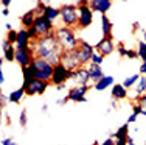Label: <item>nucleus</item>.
Listing matches in <instances>:
<instances>
[{
	"mask_svg": "<svg viewBox=\"0 0 146 145\" xmlns=\"http://www.w3.org/2000/svg\"><path fill=\"white\" fill-rule=\"evenodd\" d=\"M17 36H19V31H17V30H9L8 34H6V39H8L11 44H14V45H16V42H17Z\"/></svg>",
	"mask_w": 146,
	"mask_h": 145,
	"instance_id": "obj_31",
	"label": "nucleus"
},
{
	"mask_svg": "<svg viewBox=\"0 0 146 145\" xmlns=\"http://www.w3.org/2000/svg\"><path fill=\"white\" fill-rule=\"evenodd\" d=\"M138 78H140V74H135V75H131V77H127L126 80L123 81V86L126 89H132L135 86V83L138 81Z\"/></svg>",
	"mask_w": 146,
	"mask_h": 145,
	"instance_id": "obj_27",
	"label": "nucleus"
},
{
	"mask_svg": "<svg viewBox=\"0 0 146 145\" xmlns=\"http://www.w3.org/2000/svg\"><path fill=\"white\" fill-rule=\"evenodd\" d=\"M79 11V25L78 30H86L89 28L93 23V9L89 6V0H81V2H76Z\"/></svg>",
	"mask_w": 146,
	"mask_h": 145,
	"instance_id": "obj_5",
	"label": "nucleus"
},
{
	"mask_svg": "<svg viewBox=\"0 0 146 145\" xmlns=\"http://www.w3.org/2000/svg\"><path fill=\"white\" fill-rule=\"evenodd\" d=\"M34 58H36L34 56V48H33L31 44L28 47H20V48L16 47V63L19 64L22 69L31 65Z\"/></svg>",
	"mask_w": 146,
	"mask_h": 145,
	"instance_id": "obj_7",
	"label": "nucleus"
},
{
	"mask_svg": "<svg viewBox=\"0 0 146 145\" xmlns=\"http://www.w3.org/2000/svg\"><path fill=\"white\" fill-rule=\"evenodd\" d=\"M92 63L93 64H98V65H101L103 63H104V56H101L100 53H93V56H92Z\"/></svg>",
	"mask_w": 146,
	"mask_h": 145,
	"instance_id": "obj_32",
	"label": "nucleus"
},
{
	"mask_svg": "<svg viewBox=\"0 0 146 145\" xmlns=\"http://www.w3.org/2000/svg\"><path fill=\"white\" fill-rule=\"evenodd\" d=\"M39 2H44L45 5H48V3H50V0H39Z\"/></svg>",
	"mask_w": 146,
	"mask_h": 145,
	"instance_id": "obj_53",
	"label": "nucleus"
},
{
	"mask_svg": "<svg viewBox=\"0 0 146 145\" xmlns=\"http://www.w3.org/2000/svg\"><path fill=\"white\" fill-rule=\"evenodd\" d=\"M137 53H138V58H140L141 61H146V42H143V41H140V42H138Z\"/></svg>",
	"mask_w": 146,
	"mask_h": 145,
	"instance_id": "obj_28",
	"label": "nucleus"
},
{
	"mask_svg": "<svg viewBox=\"0 0 146 145\" xmlns=\"http://www.w3.org/2000/svg\"><path fill=\"white\" fill-rule=\"evenodd\" d=\"M31 45L34 48V56L36 58H44L51 65L61 64V58H62L64 50H62L61 44L58 42L54 33L42 36L36 41H31Z\"/></svg>",
	"mask_w": 146,
	"mask_h": 145,
	"instance_id": "obj_1",
	"label": "nucleus"
},
{
	"mask_svg": "<svg viewBox=\"0 0 146 145\" xmlns=\"http://www.w3.org/2000/svg\"><path fill=\"white\" fill-rule=\"evenodd\" d=\"M27 31H28V36H30L31 41L39 39V34H37V31H36V28H34V27H31V28H27Z\"/></svg>",
	"mask_w": 146,
	"mask_h": 145,
	"instance_id": "obj_34",
	"label": "nucleus"
},
{
	"mask_svg": "<svg viewBox=\"0 0 146 145\" xmlns=\"http://www.w3.org/2000/svg\"><path fill=\"white\" fill-rule=\"evenodd\" d=\"M100 145H117V142H115V137H107V139L106 140H103V142L101 144H100Z\"/></svg>",
	"mask_w": 146,
	"mask_h": 145,
	"instance_id": "obj_37",
	"label": "nucleus"
},
{
	"mask_svg": "<svg viewBox=\"0 0 146 145\" xmlns=\"http://www.w3.org/2000/svg\"><path fill=\"white\" fill-rule=\"evenodd\" d=\"M117 105H118L117 100H113V102H112V108H117Z\"/></svg>",
	"mask_w": 146,
	"mask_h": 145,
	"instance_id": "obj_52",
	"label": "nucleus"
},
{
	"mask_svg": "<svg viewBox=\"0 0 146 145\" xmlns=\"http://www.w3.org/2000/svg\"><path fill=\"white\" fill-rule=\"evenodd\" d=\"M31 44V39L28 36V31L25 28L19 30V36H17V42H16V47L20 48V47H28Z\"/></svg>",
	"mask_w": 146,
	"mask_h": 145,
	"instance_id": "obj_23",
	"label": "nucleus"
},
{
	"mask_svg": "<svg viewBox=\"0 0 146 145\" xmlns=\"http://www.w3.org/2000/svg\"><path fill=\"white\" fill-rule=\"evenodd\" d=\"M59 11H61V20H62V23H64V27L78 30V25H79L78 6L73 5V3H67V5L59 6Z\"/></svg>",
	"mask_w": 146,
	"mask_h": 145,
	"instance_id": "obj_3",
	"label": "nucleus"
},
{
	"mask_svg": "<svg viewBox=\"0 0 146 145\" xmlns=\"http://www.w3.org/2000/svg\"><path fill=\"white\" fill-rule=\"evenodd\" d=\"M0 84H5V74L0 72Z\"/></svg>",
	"mask_w": 146,
	"mask_h": 145,
	"instance_id": "obj_46",
	"label": "nucleus"
},
{
	"mask_svg": "<svg viewBox=\"0 0 146 145\" xmlns=\"http://www.w3.org/2000/svg\"><path fill=\"white\" fill-rule=\"evenodd\" d=\"M50 86V81H44V80H31L28 84H22V88L25 89V94L28 97H33V95H42L45 94V91L48 89Z\"/></svg>",
	"mask_w": 146,
	"mask_h": 145,
	"instance_id": "obj_9",
	"label": "nucleus"
},
{
	"mask_svg": "<svg viewBox=\"0 0 146 145\" xmlns=\"http://www.w3.org/2000/svg\"><path fill=\"white\" fill-rule=\"evenodd\" d=\"M132 112L135 114V116H138V114H141V108L138 103H135V105H132Z\"/></svg>",
	"mask_w": 146,
	"mask_h": 145,
	"instance_id": "obj_39",
	"label": "nucleus"
},
{
	"mask_svg": "<svg viewBox=\"0 0 146 145\" xmlns=\"http://www.w3.org/2000/svg\"><path fill=\"white\" fill-rule=\"evenodd\" d=\"M5 28H6V31H9V30H13L11 23H5Z\"/></svg>",
	"mask_w": 146,
	"mask_h": 145,
	"instance_id": "obj_50",
	"label": "nucleus"
},
{
	"mask_svg": "<svg viewBox=\"0 0 146 145\" xmlns=\"http://www.w3.org/2000/svg\"><path fill=\"white\" fill-rule=\"evenodd\" d=\"M92 84H73L72 88H68L67 91V98L70 102H76V103H86V94L90 91Z\"/></svg>",
	"mask_w": 146,
	"mask_h": 145,
	"instance_id": "obj_6",
	"label": "nucleus"
},
{
	"mask_svg": "<svg viewBox=\"0 0 146 145\" xmlns=\"http://www.w3.org/2000/svg\"><path fill=\"white\" fill-rule=\"evenodd\" d=\"M72 81L75 83V84H92L87 65H81L79 69H76L72 75Z\"/></svg>",
	"mask_w": 146,
	"mask_h": 145,
	"instance_id": "obj_14",
	"label": "nucleus"
},
{
	"mask_svg": "<svg viewBox=\"0 0 146 145\" xmlns=\"http://www.w3.org/2000/svg\"><path fill=\"white\" fill-rule=\"evenodd\" d=\"M117 51H118V55H120L121 58H126V53H127V48L123 45V44H118V47H117Z\"/></svg>",
	"mask_w": 146,
	"mask_h": 145,
	"instance_id": "obj_35",
	"label": "nucleus"
},
{
	"mask_svg": "<svg viewBox=\"0 0 146 145\" xmlns=\"http://www.w3.org/2000/svg\"><path fill=\"white\" fill-rule=\"evenodd\" d=\"M36 17H37V14H36V9H30V11H27L25 14H22L20 16V23H22V27L23 28H31V27L34 25V20H36Z\"/></svg>",
	"mask_w": 146,
	"mask_h": 145,
	"instance_id": "obj_19",
	"label": "nucleus"
},
{
	"mask_svg": "<svg viewBox=\"0 0 146 145\" xmlns=\"http://www.w3.org/2000/svg\"><path fill=\"white\" fill-rule=\"evenodd\" d=\"M54 34H56L58 42L61 44L62 50L64 51H73L76 50L79 45V37L76 36V30L75 28H68V27H58L54 30Z\"/></svg>",
	"mask_w": 146,
	"mask_h": 145,
	"instance_id": "obj_2",
	"label": "nucleus"
},
{
	"mask_svg": "<svg viewBox=\"0 0 146 145\" xmlns=\"http://www.w3.org/2000/svg\"><path fill=\"white\" fill-rule=\"evenodd\" d=\"M135 122H137V116H135V114L132 112L131 116L127 117V122H126V123H129V125H131V123H135Z\"/></svg>",
	"mask_w": 146,
	"mask_h": 145,
	"instance_id": "obj_42",
	"label": "nucleus"
},
{
	"mask_svg": "<svg viewBox=\"0 0 146 145\" xmlns=\"http://www.w3.org/2000/svg\"><path fill=\"white\" fill-rule=\"evenodd\" d=\"M112 28H113V23L110 22L107 14H101V33H103V36L112 37Z\"/></svg>",
	"mask_w": 146,
	"mask_h": 145,
	"instance_id": "obj_22",
	"label": "nucleus"
},
{
	"mask_svg": "<svg viewBox=\"0 0 146 145\" xmlns=\"http://www.w3.org/2000/svg\"><path fill=\"white\" fill-rule=\"evenodd\" d=\"M126 58H129V59H135V58H138V53H137V50H129V48H127Z\"/></svg>",
	"mask_w": 146,
	"mask_h": 145,
	"instance_id": "obj_36",
	"label": "nucleus"
},
{
	"mask_svg": "<svg viewBox=\"0 0 146 145\" xmlns=\"http://www.w3.org/2000/svg\"><path fill=\"white\" fill-rule=\"evenodd\" d=\"M61 64H64L70 72H75L76 69H79L82 65L75 50L73 51H64V53H62V58H61Z\"/></svg>",
	"mask_w": 146,
	"mask_h": 145,
	"instance_id": "obj_13",
	"label": "nucleus"
},
{
	"mask_svg": "<svg viewBox=\"0 0 146 145\" xmlns=\"http://www.w3.org/2000/svg\"><path fill=\"white\" fill-rule=\"evenodd\" d=\"M87 69H89V74H90V80H92V84H95L96 81H100V80H101V78L104 77V72H103L101 65L90 63V64H87Z\"/></svg>",
	"mask_w": 146,
	"mask_h": 145,
	"instance_id": "obj_18",
	"label": "nucleus"
},
{
	"mask_svg": "<svg viewBox=\"0 0 146 145\" xmlns=\"http://www.w3.org/2000/svg\"><path fill=\"white\" fill-rule=\"evenodd\" d=\"M137 103L140 105V108H141V116L146 117V94L138 95L137 97Z\"/></svg>",
	"mask_w": 146,
	"mask_h": 145,
	"instance_id": "obj_30",
	"label": "nucleus"
},
{
	"mask_svg": "<svg viewBox=\"0 0 146 145\" xmlns=\"http://www.w3.org/2000/svg\"><path fill=\"white\" fill-rule=\"evenodd\" d=\"M0 98H2V108H5V103H6V100H8V98H6V95H5V94L0 95Z\"/></svg>",
	"mask_w": 146,
	"mask_h": 145,
	"instance_id": "obj_45",
	"label": "nucleus"
},
{
	"mask_svg": "<svg viewBox=\"0 0 146 145\" xmlns=\"http://www.w3.org/2000/svg\"><path fill=\"white\" fill-rule=\"evenodd\" d=\"M2 51H3V59H5V61H8V63L16 61V45H14V44H11L8 39H3Z\"/></svg>",
	"mask_w": 146,
	"mask_h": 145,
	"instance_id": "obj_16",
	"label": "nucleus"
},
{
	"mask_svg": "<svg viewBox=\"0 0 146 145\" xmlns=\"http://www.w3.org/2000/svg\"><path fill=\"white\" fill-rule=\"evenodd\" d=\"M19 123H20L22 128H27V125H28V112H27V109H22V111H20Z\"/></svg>",
	"mask_w": 146,
	"mask_h": 145,
	"instance_id": "obj_29",
	"label": "nucleus"
},
{
	"mask_svg": "<svg viewBox=\"0 0 146 145\" xmlns=\"http://www.w3.org/2000/svg\"><path fill=\"white\" fill-rule=\"evenodd\" d=\"M67 102H70V100H68L67 97H64V98H59V100H56V105H58V106H64Z\"/></svg>",
	"mask_w": 146,
	"mask_h": 145,
	"instance_id": "obj_41",
	"label": "nucleus"
},
{
	"mask_svg": "<svg viewBox=\"0 0 146 145\" xmlns=\"http://www.w3.org/2000/svg\"><path fill=\"white\" fill-rule=\"evenodd\" d=\"M115 84V80H113L112 75H104V77L101 78L100 81H96L95 84H93V88H95V91H106L109 86H113Z\"/></svg>",
	"mask_w": 146,
	"mask_h": 145,
	"instance_id": "obj_21",
	"label": "nucleus"
},
{
	"mask_svg": "<svg viewBox=\"0 0 146 145\" xmlns=\"http://www.w3.org/2000/svg\"><path fill=\"white\" fill-rule=\"evenodd\" d=\"M115 50H117V47H115V42H113V37L103 36L101 39L95 44V51H96V53H100L104 58L109 56V55H112Z\"/></svg>",
	"mask_w": 146,
	"mask_h": 145,
	"instance_id": "obj_11",
	"label": "nucleus"
},
{
	"mask_svg": "<svg viewBox=\"0 0 146 145\" xmlns=\"http://www.w3.org/2000/svg\"><path fill=\"white\" fill-rule=\"evenodd\" d=\"M112 98L113 100H117V102H120V100H124V98H127V89L123 86V83H118V84H113L112 86Z\"/></svg>",
	"mask_w": 146,
	"mask_h": 145,
	"instance_id": "obj_20",
	"label": "nucleus"
},
{
	"mask_svg": "<svg viewBox=\"0 0 146 145\" xmlns=\"http://www.w3.org/2000/svg\"><path fill=\"white\" fill-rule=\"evenodd\" d=\"M134 92L137 95L146 94V75H140L138 81L135 83V86H134Z\"/></svg>",
	"mask_w": 146,
	"mask_h": 145,
	"instance_id": "obj_26",
	"label": "nucleus"
},
{
	"mask_svg": "<svg viewBox=\"0 0 146 145\" xmlns=\"http://www.w3.org/2000/svg\"><path fill=\"white\" fill-rule=\"evenodd\" d=\"M11 2H13V0H2V5H3V8H9V5H11Z\"/></svg>",
	"mask_w": 146,
	"mask_h": 145,
	"instance_id": "obj_43",
	"label": "nucleus"
},
{
	"mask_svg": "<svg viewBox=\"0 0 146 145\" xmlns=\"http://www.w3.org/2000/svg\"><path fill=\"white\" fill-rule=\"evenodd\" d=\"M141 41H143V42H146V28L141 30Z\"/></svg>",
	"mask_w": 146,
	"mask_h": 145,
	"instance_id": "obj_47",
	"label": "nucleus"
},
{
	"mask_svg": "<svg viewBox=\"0 0 146 145\" xmlns=\"http://www.w3.org/2000/svg\"><path fill=\"white\" fill-rule=\"evenodd\" d=\"M115 137L117 145H127V137H129V123H124L123 126H120L115 134H112Z\"/></svg>",
	"mask_w": 146,
	"mask_h": 145,
	"instance_id": "obj_17",
	"label": "nucleus"
},
{
	"mask_svg": "<svg viewBox=\"0 0 146 145\" xmlns=\"http://www.w3.org/2000/svg\"><path fill=\"white\" fill-rule=\"evenodd\" d=\"M42 16H45L48 20H51V22H54L58 17H61V11H59V8H53V6L47 5V8H45Z\"/></svg>",
	"mask_w": 146,
	"mask_h": 145,
	"instance_id": "obj_25",
	"label": "nucleus"
},
{
	"mask_svg": "<svg viewBox=\"0 0 146 145\" xmlns=\"http://www.w3.org/2000/svg\"><path fill=\"white\" fill-rule=\"evenodd\" d=\"M48 111V105L45 103V105H42V112H47Z\"/></svg>",
	"mask_w": 146,
	"mask_h": 145,
	"instance_id": "obj_51",
	"label": "nucleus"
},
{
	"mask_svg": "<svg viewBox=\"0 0 146 145\" xmlns=\"http://www.w3.org/2000/svg\"><path fill=\"white\" fill-rule=\"evenodd\" d=\"M121 2H127V0H121Z\"/></svg>",
	"mask_w": 146,
	"mask_h": 145,
	"instance_id": "obj_54",
	"label": "nucleus"
},
{
	"mask_svg": "<svg viewBox=\"0 0 146 145\" xmlns=\"http://www.w3.org/2000/svg\"><path fill=\"white\" fill-rule=\"evenodd\" d=\"M89 6L93 9V13L106 14L112 6V0H89Z\"/></svg>",
	"mask_w": 146,
	"mask_h": 145,
	"instance_id": "obj_15",
	"label": "nucleus"
},
{
	"mask_svg": "<svg viewBox=\"0 0 146 145\" xmlns=\"http://www.w3.org/2000/svg\"><path fill=\"white\" fill-rule=\"evenodd\" d=\"M72 75L73 72H70L64 64H58L54 65V70H53V77H51V84L59 86V84H65L68 80H72Z\"/></svg>",
	"mask_w": 146,
	"mask_h": 145,
	"instance_id": "obj_10",
	"label": "nucleus"
},
{
	"mask_svg": "<svg viewBox=\"0 0 146 145\" xmlns=\"http://www.w3.org/2000/svg\"><path fill=\"white\" fill-rule=\"evenodd\" d=\"M54 88H56V91H62V89L67 88V84H59V86H54Z\"/></svg>",
	"mask_w": 146,
	"mask_h": 145,
	"instance_id": "obj_48",
	"label": "nucleus"
},
{
	"mask_svg": "<svg viewBox=\"0 0 146 145\" xmlns=\"http://www.w3.org/2000/svg\"><path fill=\"white\" fill-rule=\"evenodd\" d=\"M25 95H27V94H25V89L20 86L19 89L13 91L11 94L8 95V102H9V103H20V102H22V98H23Z\"/></svg>",
	"mask_w": 146,
	"mask_h": 145,
	"instance_id": "obj_24",
	"label": "nucleus"
},
{
	"mask_svg": "<svg viewBox=\"0 0 146 145\" xmlns=\"http://www.w3.org/2000/svg\"><path fill=\"white\" fill-rule=\"evenodd\" d=\"M31 69H33L34 78L44 80V81H51L54 65H51L47 59H44V58H34L33 63H31Z\"/></svg>",
	"mask_w": 146,
	"mask_h": 145,
	"instance_id": "obj_4",
	"label": "nucleus"
},
{
	"mask_svg": "<svg viewBox=\"0 0 146 145\" xmlns=\"http://www.w3.org/2000/svg\"><path fill=\"white\" fill-rule=\"evenodd\" d=\"M2 14L3 16H9V8H3L2 9Z\"/></svg>",
	"mask_w": 146,
	"mask_h": 145,
	"instance_id": "obj_49",
	"label": "nucleus"
},
{
	"mask_svg": "<svg viewBox=\"0 0 146 145\" xmlns=\"http://www.w3.org/2000/svg\"><path fill=\"white\" fill-rule=\"evenodd\" d=\"M76 55H78L79 61H81L82 65H87L92 63V56L93 53H95V45H92V44H89L87 41L81 39L79 41V45L76 48Z\"/></svg>",
	"mask_w": 146,
	"mask_h": 145,
	"instance_id": "obj_8",
	"label": "nucleus"
},
{
	"mask_svg": "<svg viewBox=\"0 0 146 145\" xmlns=\"http://www.w3.org/2000/svg\"><path fill=\"white\" fill-rule=\"evenodd\" d=\"M45 8H47V5H45L44 2H37V5H36V14L37 16H42L44 14V11H45Z\"/></svg>",
	"mask_w": 146,
	"mask_h": 145,
	"instance_id": "obj_33",
	"label": "nucleus"
},
{
	"mask_svg": "<svg viewBox=\"0 0 146 145\" xmlns=\"http://www.w3.org/2000/svg\"><path fill=\"white\" fill-rule=\"evenodd\" d=\"M2 145H17V144L13 137H5V139L2 140Z\"/></svg>",
	"mask_w": 146,
	"mask_h": 145,
	"instance_id": "obj_38",
	"label": "nucleus"
},
{
	"mask_svg": "<svg viewBox=\"0 0 146 145\" xmlns=\"http://www.w3.org/2000/svg\"><path fill=\"white\" fill-rule=\"evenodd\" d=\"M138 74L140 75H146V61L140 64V69H138Z\"/></svg>",
	"mask_w": 146,
	"mask_h": 145,
	"instance_id": "obj_40",
	"label": "nucleus"
},
{
	"mask_svg": "<svg viewBox=\"0 0 146 145\" xmlns=\"http://www.w3.org/2000/svg\"><path fill=\"white\" fill-rule=\"evenodd\" d=\"M140 30V22H134V25H132V31H138Z\"/></svg>",
	"mask_w": 146,
	"mask_h": 145,
	"instance_id": "obj_44",
	"label": "nucleus"
},
{
	"mask_svg": "<svg viewBox=\"0 0 146 145\" xmlns=\"http://www.w3.org/2000/svg\"><path fill=\"white\" fill-rule=\"evenodd\" d=\"M145 145H146V142H145Z\"/></svg>",
	"mask_w": 146,
	"mask_h": 145,
	"instance_id": "obj_55",
	"label": "nucleus"
},
{
	"mask_svg": "<svg viewBox=\"0 0 146 145\" xmlns=\"http://www.w3.org/2000/svg\"><path fill=\"white\" fill-rule=\"evenodd\" d=\"M33 27L36 28L39 37L47 36V34H50V33H54V30H56V28H54V25H53V22L48 20L45 16H37L36 20H34V25Z\"/></svg>",
	"mask_w": 146,
	"mask_h": 145,
	"instance_id": "obj_12",
	"label": "nucleus"
},
{
	"mask_svg": "<svg viewBox=\"0 0 146 145\" xmlns=\"http://www.w3.org/2000/svg\"><path fill=\"white\" fill-rule=\"evenodd\" d=\"M132 145H134V144H132Z\"/></svg>",
	"mask_w": 146,
	"mask_h": 145,
	"instance_id": "obj_56",
	"label": "nucleus"
}]
</instances>
